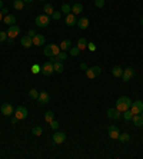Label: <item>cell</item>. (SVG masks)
Masks as SVG:
<instances>
[{"mask_svg":"<svg viewBox=\"0 0 143 159\" xmlns=\"http://www.w3.org/2000/svg\"><path fill=\"white\" fill-rule=\"evenodd\" d=\"M87 49L93 52V50H96V44H94V43H87Z\"/></svg>","mask_w":143,"mask_h":159,"instance_id":"b9f144b4","label":"cell"},{"mask_svg":"<svg viewBox=\"0 0 143 159\" xmlns=\"http://www.w3.org/2000/svg\"><path fill=\"white\" fill-rule=\"evenodd\" d=\"M60 11H62V15H69V13L72 11V6H70V4H67V3L62 4Z\"/></svg>","mask_w":143,"mask_h":159,"instance_id":"4316f807","label":"cell"},{"mask_svg":"<svg viewBox=\"0 0 143 159\" xmlns=\"http://www.w3.org/2000/svg\"><path fill=\"white\" fill-rule=\"evenodd\" d=\"M133 76H135V69L129 66V67H126V69H123L122 80H123V82H129L130 79H133Z\"/></svg>","mask_w":143,"mask_h":159,"instance_id":"5b68a950","label":"cell"},{"mask_svg":"<svg viewBox=\"0 0 143 159\" xmlns=\"http://www.w3.org/2000/svg\"><path fill=\"white\" fill-rule=\"evenodd\" d=\"M53 67H54V72H57V73H62V72L64 70L63 63H62V62H59V60H56V62L53 63Z\"/></svg>","mask_w":143,"mask_h":159,"instance_id":"603a6c76","label":"cell"},{"mask_svg":"<svg viewBox=\"0 0 143 159\" xmlns=\"http://www.w3.org/2000/svg\"><path fill=\"white\" fill-rule=\"evenodd\" d=\"M53 119H54V113H53L52 111H47V112H46V113H45V120H46V122L50 123Z\"/></svg>","mask_w":143,"mask_h":159,"instance_id":"f546056e","label":"cell"},{"mask_svg":"<svg viewBox=\"0 0 143 159\" xmlns=\"http://www.w3.org/2000/svg\"><path fill=\"white\" fill-rule=\"evenodd\" d=\"M117 141H120V142H129L130 141V135H129V133H120V135H119V138H117Z\"/></svg>","mask_w":143,"mask_h":159,"instance_id":"83f0119b","label":"cell"},{"mask_svg":"<svg viewBox=\"0 0 143 159\" xmlns=\"http://www.w3.org/2000/svg\"><path fill=\"white\" fill-rule=\"evenodd\" d=\"M17 122H19V119L16 118V116H13V118H11V123H13V125H16Z\"/></svg>","mask_w":143,"mask_h":159,"instance_id":"f6af8a7d","label":"cell"},{"mask_svg":"<svg viewBox=\"0 0 143 159\" xmlns=\"http://www.w3.org/2000/svg\"><path fill=\"white\" fill-rule=\"evenodd\" d=\"M20 43H22V46L23 48H26V49H29V48H32L33 46V39H32L30 36H23L22 39H20Z\"/></svg>","mask_w":143,"mask_h":159,"instance_id":"5bb4252c","label":"cell"},{"mask_svg":"<svg viewBox=\"0 0 143 159\" xmlns=\"http://www.w3.org/2000/svg\"><path fill=\"white\" fill-rule=\"evenodd\" d=\"M122 118L124 119V120H132V118H133V113L132 112H130V109H129V111H124L123 112V115H122Z\"/></svg>","mask_w":143,"mask_h":159,"instance_id":"1f68e13d","label":"cell"},{"mask_svg":"<svg viewBox=\"0 0 143 159\" xmlns=\"http://www.w3.org/2000/svg\"><path fill=\"white\" fill-rule=\"evenodd\" d=\"M32 133H33L34 136H40L41 133H43V129H41V126H33V129H32Z\"/></svg>","mask_w":143,"mask_h":159,"instance_id":"4dcf8cb0","label":"cell"},{"mask_svg":"<svg viewBox=\"0 0 143 159\" xmlns=\"http://www.w3.org/2000/svg\"><path fill=\"white\" fill-rule=\"evenodd\" d=\"M50 20H52V17H50L49 15H45V13L36 16V25H37L39 27H47Z\"/></svg>","mask_w":143,"mask_h":159,"instance_id":"7a4b0ae2","label":"cell"},{"mask_svg":"<svg viewBox=\"0 0 143 159\" xmlns=\"http://www.w3.org/2000/svg\"><path fill=\"white\" fill-rule=\"evenodd\" d=\"M0 112H2L3 116H11L13 112H15V109H13V106H11L10 103H3L0 106Z\"/></svg>","mask_w":143,"mask_h":159,"instance_id":"ba28073f","label":"cell"},{"mask_svg":"<svg viewBox=\"0 0 143 159\" xmlns=\"http://www.w3.org/2000/svg\"><path fill=\"white\" fill-rule=\"evenodd\" d=\"M80 69H83V70L86 72V70H87V65H86V63H84V62H83V63H80Z\"/></svg>","mask_w":143,"mask_h":159,"instance_id":"ee69618b","label":"cell"},{"mask_svg":"<svg viewBox=\"0 0 143 159\" xmlns=\"http://www.w3.org/2000/svg\"><path fill=\"white\" fill-rule=\"evenodd\" d=\"M76 25H77V26H79L82 30H84V29H87V27H89V25H90V23H89V19H87V17H80L79 20H77V23H76Z\"/></svg>","mask_w":143,"mask_h":159,"instance_id":"9a60e30c","label":"cell"},{"mask_svg":"<svg viewBox=\"0 0 143 159\" xmlns=\"http://www.w3.org/2000/svg\"><path fill=\"white\" fill-rule=\"evenodd\" d=\"M43 11H45V15L52 16V15H53V11H54V7H53V4L46 3V4H45V7H43Z\"/></svg>","mask_w":143,"mask_h":159,"instance_id":"cb8c5ba5","label":"cell"},{"mask_svg":"<svg viewBox=\"0 0 143 159\" xmlns=\"http://www.w3.org/2000/svg\"><path fill=\"white\" fill-rule=\"evenodd\" d=\"M3 23L4 25H7V26H13L16 23V16L15 15H6L3 19Z\"/></svg>","mask_w":143,"mask_h":159,"instance_id":"e0dca14e","label":"cell"},{"mask_svg":"<svg viewBox=\"0 0 143 159\" xmlns=\"http://www.w3.org/2000/svg\"><path fill=\"white\" fill-rule=\"evenodd\" d=\"M140 25H142V26H143V17L140 19Z\"/></svg>","mask_w":143,"mask_h":159,"instance_id":"816d5d0a","label":"cell"},{"mask_svg":"<svg viewBox=\"0 0 143 159\" xmlns=\"http://www.w3.org/2000/svg\"><path fill=\"white\" fill-rule=\"evenodd\" d=\"M105 3H106V0H94V6L98 9H102L105 6Z\"/></svg>","mask_w":143,"mask_h":159,"instance_id":"d590c367","label":"cell"},{"mask_svg":"<svg viewBox=\"0 0 143 159\" xmlns=\"http://www.w3.org/2000/svg\"><path fill=\"white\" fill-rule=\"evenodd\" d=\"M50 48H52V52H53V56H57L60 53V46H57V44L52 43L50 44Z\"/></svg>","mask_w":143,"mask_h":159,"instance_id":"836d02e7","label":"cell"},{"mask_svg":"<svg viewBox=\"0 0 143 159\" xmlns=\"http://www.w3.org/2000/svg\"><path fill=\"white\" fill-rule=\"evenodd\" d=\"M37 2H46V0H37Z\"/></svg>","mask_w":143,"mask_h":159,"instance_id":"f5cc1de1","label":"cell"},{"mask_svg":"<svg viewBox=\"0 0 143 159\" xmlns=\"http://www.w3.org/2000/svg\"><path fill=\"white\" fill-rule=\"evenodd\" d=\"M43 53H45L47 57H50V56H53V52H52V48H50V44L49 46H46L45 50H43Z\"/></svg>","mask_w":143,"mask_h":159,"instance_id":"8d00e7d4","label":"cell"},{"mask_svg":"<svg viewBox=\"0 0 143 159\" xmlns=\"http://www.w3.org/2000/svg\"><path fill=\"white\" fill-rule=\"evenodd\" d=\"M54 72V67H53V63L46 62L43 66H41V75L43 76H50V75Z\"/></svg>","mask_w":143,"mask_h":159,"instance_id":"9c48e42d","label":"cell"},{"mask_svg":"<svg viewBox=\"0 0 143 159\" xmlns=\"http://www.w3.org/2000/svg\"><path fill=\"white\" fill-rule=\"evenodd\" d=\"M76 23H77L76 15H73V13H69V15H66V25H67V26H75Z\"/></svg>","mask_w":143,"mask_h":159,"instance_id":"2e32d148","label":"cell"},{"mask_svg":"<svg viewBox=\"0 0 143 159\" xmlns=\"http://www.w3.org/2000/svg\"><path fill=\"white\" fill-rule=\"evenodd\" d=\"M36 34H37V33H36V32H34L33 29H30V30H29V32H27V36H30L32 39H33V37L36 36Z\"/></svg>","mask_w":143,"mask_h":159,"instance_id":"7bdbcfd3","label":"cell"},{"mask_svg":"<svg viewBox=\"0 0 143 159\" xmlns=\"http://www.w3.org/2000/svg\"><path fill=\"white\" fill-rule=\"evenodd\" d=\"M17 34H20V27L16 26V25H13V26H9L7 29V36L11 37V39H15Z\"/></svg>","mask_w":143,"mask_h":159,"instance_id":"4fadbf2b","label":"cell"},{"mask_svg":"<svg viewBox=\"0 0 143 159\" xmlns=\"http://www.w3.org/2000/svg\"><path fill=\"white\" fill-rule=\"evenodd\" d=\"M39 93L40 92H37L36 89H30V90H29V98L33 99V100H37L39 99Z\"/></svg>","mask_w":143,"mask_h":159,"instance_id":"f1b7e54d","label":"cell"},{"mask_svg":"<svg viewBox=\"0 0 143 159\" xmlns=\"http://www.w3.org/2000/svg\"><path fill=\"white\" fill-rule=\"evenodd\" d=\"M130 112H132L133 115H140L143 112V102L142 100L132 102V105H130Z\"/></svg>","mask_w":143,"mask_h":159,"instance_id":"3957f363","label":"cell"},{"mask_svg":"<svg viewBox=\"0 0 143 159\" xmlns=\"http://www.w3.org/2000/svg\"><path fill=\"white\" fill-rule=\"evenodd\" d=\"M3 9V0H0V10Z\"/></svg>","mask_w":143,"mask_h":159,"instance_id":"c3c4849f","label":"cell"},{"mask_svg":"<svg viewBox=\"0 0 143 159\" xmlns=\"http://www.w3.org/2000/svg\"><path fill=\"white\" fill-rule=\"evenodd\" d=\"M7 37V32H0V42H6Z\"/></svg>","mask_w":143,"mask_h":159,"instance_id":"ab89813d","label":"cell"},{"mask_svg":"<svg viewBox=\"0 0 143 159\" xmlns=\"http://www.w3.org/2000/svg\"><path fill=\"white\" fill-rule=\"evenodd\" d=\"M77 48H79L80 50H84V49L87 48V40L84 37H80L79 40H77Z\"/></svg>","mask_w":143,"mask_h":159,"instance_id":"d4e9b609","label":"cell"},{"mask_svg":"<svg viewBox=\"0 0 143 159\" xmlns=\"http://www.w3.org/2000/svg\"><path fill=\"white\" fill-rule=\"evenodd\" d=\"M49 125H50V128H52V129H54V130H57V128H59V123H57V120H54V119H53Z\"/></svg>","mask_w":143,"mask_h":159,"instance_id":"60d3db41","label":"cell"},{"mask_svg":"<svg viewBox=\"0 0 143 159\" xmlns=\"http://www.w3.org/2000/svg\"><path fill=\"white\" fill-rule=\"evenodd\" d=\"M100 73H102V67H100V66H93V67H90V69H87V70H86V76L89 79L98 78Z\"/></svg>","mask_w":143,"mask_h":159,"instance_id":"277c9868","label":"cell"},{"mask_svg":"<svg viewBox=\"0 0 143 159\" xmlns=\"http://www.w3.org/2000/svg\"><path fill=\"white\" fill-rule=\"evenodd\" d=\"M7 44H13V42H15V39H11V37H7Z\"/></svg>","mask_w":143,"mask_h":159,"instance_id":"bcb514c9","label":"cell"},{"mask_svg":"<svg viewBox=\"0 0 143 159\" xmlns=\"http://www.w3.org/2000/svg\"><path fill=\"white\" fill-rule=\"evenodd\" d=\"M46 42V37L41 36V34H36L33 37V46H41V44H45Z\"/></svg>","mask_w":143,"mask_h":159,"instance_id":"ac0fdd59","label":"cell"},{"mask_svg":"<svg viewBox=\"0 0 143 159\" xmlns=\"http://www.w3.org/2000/svg\"><path fill=\"white\" fill-rule=\"evenodd\" d=\"M15 116L19 119V120L26 119L27 118V109L24 106H17L16 107V111H15Z\"/></svg>","mask_w":143,"mask_h":159,"instance_id":"8992f818","label":"cell"},{"mask_svg":"<svg viewBox=\"0 0 143 159\" xmlns=\"http://www.w3.org/2000/svg\"><path fill=\"white\" fill-rule=\"evenodd\" d=\"M107 135H109L110 139H117L119 138V135H120V132H119V128L115 125H110L109 128H107Z\"/></svg>","mask_w":143,"mask_h":159,"instance_id":"30bf717a","label":"cell"},{"mask_svg":"<svg viewBox=\"0 0 143 159\" xmlns=\"http://www.w3.org/2000/svg\"><path fill=\"white\" fill-rule=\"evenodd\" d=\"M70 48H72V40H69V39H64V40L60 43V50H63V52L69 50Z\"/></svg>","mask_w":143,"mask_h":159,"instance_id":"44dd1931","label":"cell"},{"mask_svg":"<svg viewBox=\"0 0 143 159\" xmlns=\"http://www.w3.org/2000/svg\"><path fill=\"white\" fill-rule=\"evenodd\" d=\"M13 7H15L16 10H23V9H24V2H23V0H15V2H13Z\"/></svg>","mask_w":143,"mask_h":159,"instance_id":"484cf974","label":"cell"},{"mask_svg":"<svg viewBox=\"0 0 143 159\" xmlns=\"http://www.w3.org/2000/svg\"><path fill=\"white\" fill-rule=\"evenodd\" d=\"M140 116H142V118H143V112H142V113H140Z\"/></svg>","mask_w":143,"mask_h":159,"instance_id":"db71d44e","label":"cell"},{"mask_svg":"<svg viewBox=\"0 0 143 159\" xmlns=\"http://www.w3.org/2000/svg\"><path fill=\"white\" fill-rule=\"evenodd\" d=\"M130 105H132V100H130V98L129 96H122V98H119L117 99V102H116V109L119 112H122L123 113L124 111H129L130 109Z\"/></svg>","mask_w":143,"mask_h":159,"instance_id":"6da1fadb","label":"cell"},{"mask_svg":"<svg viewBox=\"0 0 143 159\" xmlns=\"http://www.w3.org/2000/svg\"><path fill=\"white\" fill-rule=\"evenodd\" d=\"M67 59V53L63 52V50H60V53L56 56V60H59V62H63V60Z\"/></svg>","mask_w":143,"mask_h":159,"instance_id":"d6a6232c","label":"cell"},{"mask_svg":"<svg viewBox=\"0 0 143 159\" xmlns=\"http://www.w3.org/2000/svg\"><path fill=\"white\" fill-rule=\"evenodd\" d=\"M132 122H133V125H135L136 128H142L143 126V118L140 115H133Z\"/></svg>","mask_w":143,"mask_h":159,"instance_id":"d6986e66","label":"cell"},{"mask_svg":"<svg viewBox=\"0 0 143 159\" xmlns=\"http://www.w3.org/2000/svg\"><path fill=\"white\" fill-rule=\"evenodd\" d=\"M39 103L41 105V106H45L46 103H49V100H50V95L47 92H45V90H41L40 93H39Z\"/></svg>","mask_w":143,"mask_h":159,"instance_id":"7c38bea8","label":"cell"},{"mask_svg":"<svg viewBox=\"0 0 143 159\" xmlns=\"http://www.w3.org/2000/svg\"><path fill=\"white\" fill-rule=\"evenodd\" d=\"M2 20H3V13L0 11V22H2Z\"/></svg>","mask_w":143,"mask_h":159,"instance_id":"681fc988","label":"cell"},{"mask_svg":"<svg viewBox=\"0 0 143 159\" xmlns=\"http://www.w3.org/2000/svg\"><path fill=\"white\" fill-rule=\"evenodd\" d=\"M106 115H107L109 119H120L122 118V112H119L116 107H110V109H107Z\"/></svg>","mask_w":143,"mask_h":159,"instance_id":"8fae6325","label":"cell"},{"mask_svg":"<svg viewBox=\"0 0 143 159\" xmlns=\"http://www.w3.org/2000/svg\"><path fill=\"white\" fill-rule=\"evenodd\" d=\"M66 141V133L63 132H56L53 135V146H56V145H60Z\"/></svg>","mask_w":143,"mask_h":159,"instance_id":"52a82bcc","label":"cell"},{"mask_svg":"<svg viewBox=\"0 0 143 159\" xmlns=\"http://www.w3.org/2000/svg\"><path fill=\"white\" fill-rule=\"evenodd\" d=\"M69 52H70L72 56H79L80 55V49L77 48V46H75V48H70V49H69Z\"/></svg>","mask_w":143,"mask_h":159,"instance_id":"e575fe53","label":"cell"},{"mask_svg":"<svg viewBox=\"0 0 143 159\" xmlns=\"http://www.w3.org/2000/svg\"><path fill=\"white\" fill-rule=\"evenodd\" d=\"M39 72H41V67L39 65H33L32 66V73H39Z\"/></svg>","mask_w":143,"mask_h":159,"instance_id":"f35d334b","label":"cell"},{"mask_svg":"<svg viewBox=\"0 0 143 159\" xmlns=\"http://www.w3.org/2000/svg\"><path fill=\"white\" fill-rule=\"evenodd\" d=\"M72 11H73V15H80L83 11V4L82 3H75L72 6Z\"/></svg>","mask_w":143,"mask_h":159,"instance_id":"ffe728a7","label":"cell"},{"mask_svg":"<svg viewBox=\"0 0 143 159\" xmlns=\"http://www.w3.org/2000/svg\"><path fill=\"white\" fill-rule=\"evenodd\" d=\"M2 13H3V15H9L7 7H3V9H2Z\"/></svg>","mask_w":143,"mask_h":159,"instance_id":"7dc6e473","label":"cell"},{"mask_svg":"<svg viewBox=\"0 0 143 159\" xmlns=\"http://www.w3.org/2000/svg\"><path fill=\"white\" fill-rule=\"evenodd\" d=\"M23 2H24V3H32L33 0H23Z\"/></svg>","mask_w":143,"mask_h":159,"instance_id":"f907efd6","label":"cell"},{"mask_svg":"<svg viewBox=\"0 0 143 159\" xmlns=\"http://www.w3.org/2000/svg\"><path fill=\"white\" fill-rule=\"evenodd\" d=\"M112 75L115 78H122V75H123V69L120 66H115L112 69Z\"/></svg>","mask_w":143,"mask_h":159,"instance_id":"7402d4cb","label":"cell"},{"mask_svg":"<svg viewBox=\"0 0 143 159\" xmlns=\"http://www.w3.org/2000/svg\"><path fill=\"white\" fill-rule=\"evenodd\" d=\"M50 17H52L53 20H60V17H62V11H53V15L50 16Z\"/></svg>","mask_w":143,"mask_h":159,"instance_id":"74e56055","label":"cell"}]
</instances>
